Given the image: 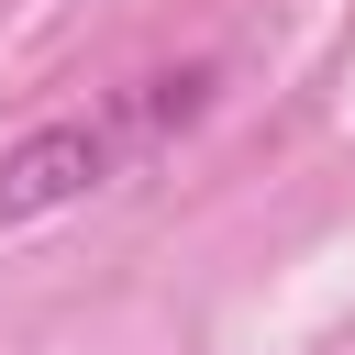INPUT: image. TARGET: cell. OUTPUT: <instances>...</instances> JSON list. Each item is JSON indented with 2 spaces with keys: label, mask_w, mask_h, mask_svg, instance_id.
<instances>
[{
  "label": "cell",
  "mask_w": 355,
  "mask_h": 355,
  "mask_svg": "<svg viewBox=\"0 0 355 355\" xmlns=\"http://www.w3.org/2000/svg\"><path fill=\"white\" fill-rule=\"evenodd\" d=\"M122 144H133L122 122H33L22 144H0V233L67 211V200H89V189H111Z\"/></svg>",
  "instance_id": "cell-1"
}]
</instances>
